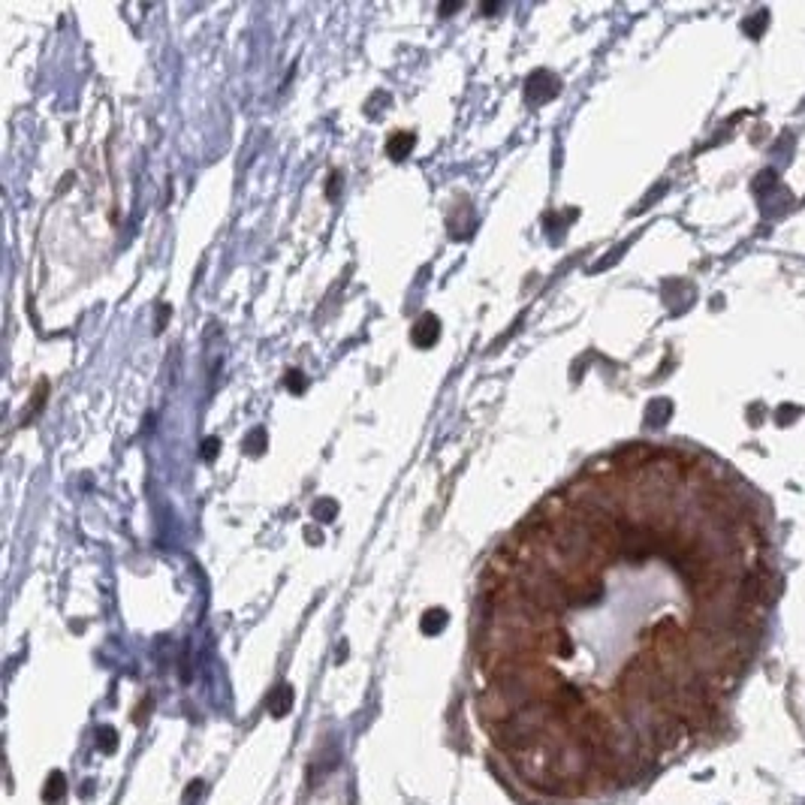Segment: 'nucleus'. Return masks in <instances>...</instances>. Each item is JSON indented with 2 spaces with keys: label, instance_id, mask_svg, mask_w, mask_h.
<instances>
[{
  "label": "nucleus",
  "instance_id": "nucleus-8",
  "mask_svg": "<svg viewBox=\"0 0 805 805\" xmlns=\"http://www.w3.org/2000/svg\"><path fill=\"white\" fill-rule=\"evenodd\" d=\"M332 513H335V510H332V504H329V501H323L320 510H317V516H320V519H332Z\"/></svg>",
  "mask_w": 805,
  "mask_h": 805
},
{
  "label": "nucleus",
  "instance_id": "nucleus-5",
  "mask_svg": "<svg viewBox=\"0 0 805 805\" xmlns=\"http://www.w3.org/2000/svg\"><path fill=\"white\" fill-rule=\"evenodd\" d=\"M413 148V136L411 133H395L389 139V154L395 157V160H401V157Z\"/></svg>",
  "mask_w": 805,
  "mask_h": 805
},
{
  "label": "nucleus",
  "instance_id": "nucleus-4",
  "mask_svg": "<svg viewBox=\"0 0 805 805\" xmlns=\"http://www.w3.org/2000/svg\"><path fill=\"white\" fill-rule=\"evenodd\" d=\"M64 793H66V778H64V772H52L49 781H45V787H42L45 802H58Z\"/></svg>",
  "mask_w": 805,
  "mask_h": 805
},
{
  "label": "nucleus",
  "instance_id": "nucleus-1",
  "mask_svg": "<svg viewBox=\"0 0 805 805\" xmlns=\"http://www.w3.org/2000/svg\"><path fill=\"white\" fill-rule=\"evenodd\" d=\"M290 709H293V691H290V685H278L269 697V712L275 718H283Z\"/></svg>",
  "mask_w": 805,
  "mask_h": 805
},
{
  "label": "nucleus",
  "instance_id": "nucleus-6",
  "mask_svg": "<svg viewBox=\"0 0 805 805\" xmlns=\"http://www.w3.org/2000/svg\"><path fill=\"white\" fill-rule=\"evenodd\" d=\"M94 739H97V748L100 751H115V742H118V733L112 730V727H97V733H94Z\"/></svg>",
  "mask_w": 805,
  "mask_h": 805
},
{
  "label": "nucleus",
  "instance_id": "nucleus-7",
  "mask_svg": "<svg viewBox=\"0 0 805 805\" xmlns=\"http://www.w3.org/2000/svg\"><path fill=\"white\" fill-rule=\"evenodd\" d=\"M199 797H202V781H194V785H190V787L184 790V802H187V805H194Z\"/></svg>",
  "mask_w": 805,
  "mask_h": 805
},
{
  "label": "nucleus",
  "instance_id": "nucleus-2",
  "mask_svg": "<svg viewBox=\"0 0 805 805\" xmlns=\"http://www.w3.org/2000/svg\"><path fill=\"white\" fill-rule=\"evenodd\" d=\"M413 338H416L419 347H428V344L435 341V338H437V320H435V314H425L423 320L413 326Z\"/></svg>",
  "mask_w": 805,
  "mask_h": 805
},
{
  "label": "nucleus",
  "instance_id": "nucleus-3",
  "mask_svg": "<svg viewBox=\"0 0 805 805\" xmlns=\"http://www.w3.org/2000/svg\"><path fill=\"white\" fill-rule=\"evenodd\" d=\"M447 621H449L447 609H440V606H437V609H428L425 616H423V621H419V625H423V633H428V637H432V633H440V630L447 628Z\"/></svg>",
  "mask_w": 805,
  "mask_h": 805
}]
</instances>
